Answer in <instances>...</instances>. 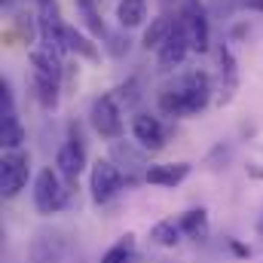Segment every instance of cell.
<instances>
[{
    "instance_id": "29",
    "label": "cell",
    "mask_w": 263,
    "mask_h": 263,
    "mask_svg": "<svg viewBox=\"0 0 263 263\" xmlns=\"http://www.w3.org/2000/svg\"><path fill=\"white\" fill-rule=\"evenodd\" d=\"M230 248H233L236 254H242V257H248V248H242V245H239L236 239H230Z\"/></svg>"
},
{
    "instance_id": "5",
    "label": "cell",
    "mask_w": 263,
    "mask_h": 263,
    "mask_svg": "<svg viewBox=\"0 0 263 263\" xmlns=\"http://www.w3.org/2000/svg\"><path fill=\"white\" fill-rule=\"evenodd\" d=\"M89 123L104 141H120L123 138V104L117 101L114 92H104V95L92 98Z\"/></svg>"
},
{
    "instance_id": "22",
    "label": "cell",
    "mask_w": 263,
    "mask_h": 263,
    "mask_svg": "<svg viewBox=\"0 0 263 263\" xmlns=\"http://www.w3.org/2000/svg\"><path fill=\"white\" fill-rule=\"evenodd\" d=\"M101 263H138L135 236H123V239H117V242L101 254Z\"/></svg>"
},
{
    "instance_id": "32",
    "label": "cell",
    "mask_w": 263,
    "mask_h": 263,
    "mask_svg": "<svg viewBox=\"0 0 263 263\" xmlns=\"http://www.w3.org/2000/svg\"><path fill=\"white\" fill-rule=\"evenodd\" d=\"M34 3H37V6H46V3H52V0H34Z\"/></svg>"
},
{
    "instance_id": "16",
    "label": "cell",
    "mask_w": 263,
    "mask_h": 263,
    "mask_svg": "<svg viewBox=\"0 0 263 263\" xmlns=\"http://www.w3.org/2000/svg\"><path fill=\"white\" fill-rule=\"evenodd\" d=\"M172 25H175V18L168 15V12H159V15H153L150 18V25L144 28V37H141V46L150 52V49H159L165 40H168V34H172Z\"/></svg>"
},
{
    "instance_id": "18",
    "label": "cell",
    "mask_w": 263,
    "mask_h": 263,
    "mask_svg": "<svg viewBox=\"0 0 263 263\" xmlns=\"http://www.w3.org/2000/svg\"><path fill=\"white\" fill-rule=\"evenodd\" d=\"M184 239V230L175 217H165V220H156L150 227V242L159 245V248H178Z\"/></svg>"
},
{
    "instance_id": "2",
    "label": "cell",
    "mask_w": 263,
    "mask_h": 263,
    "mask_svg": "<svg viewBox=\"0 0 263 263\" xmlns=\"http://www.w3.org/2000/svg\"><path fill=\"white\" fill-rule=\"evenodd\" d=\"M31 199H34V208L37 214L49 217V214H59L70 199V190H67V181L59 175V168L46 165L37 172L34 178V187H31Z\"/></svg>"
},
{
    "instance_id": "23",
    "label": "cell",
    "mask_w": 263,
    "mask_h": 263,
    "mask_svg": "<svg viewBox=\"0 0 263 263\" xmlns=\"http://www.w3.org/2000/svg\"><path fill=\"white\" fill-rule=\"evenodd\" d=\"M25 138H28V132H25V126H22L18 117L0 123V147H3V150H22Z\"/></svg>"
},
{
    "instance_id": "3",
    "label": "cell",
    "mask_w": 263,
    "mask_h": 263,
    "mask_svg": "<svg viewBox=\"0 0 263 263\" xmlns=\"http://www.w3.org/2000/svg\"><path fill=\"white\" fill-rule=\"evenodd\" d=\"M70 254V239L59 227H40L28 242L25 263H65Z\"/></svg>"
},
{
    "instance_id": "7",
    "label": "cell",
    "mask_w": 263,
    "mask_h": 263,
    "mask_svg": "<svg viewBox=\"0 0 263 263\" xmlns=\"http://www.w3.org/2000/svg\"><path fill=\"white\" fill-rule=\"evenodd\" d=\"M31 178V156L25 150H3L0 159V196L15 199Z\"/></svg>"
},
{
    "instance_id": "24",
    "label": "cell",
    "mask_w": 263,
    "mask_h": 263,
    "mask_svg": "<svg viewBox=\"0 0 263 263\" xmlns=\"http://www.w3.org/2000/svg\"><path fill=\"white\" fill-rule=\"evenodd\" d=\"M15 117V98H12V86L9 80L0 83V123L3 120H12Z\"/></svg>"
},
{
    "instance_id": "11",
    "label": "cell",
    "mask_w": 263,
    "mask_h": 263,
    "mask_svg": "<svg viewBox=\"0 0 263 263\" xmlns=\"http://www.w3.org/2000/svg\"><path fill=\"white\" fill-rule=\"evenodd\" d=\"M187 52H193V46H190V37H187V28H184V22H181V15H175V25H172V34H168V40L156 49V62L162 70H175V67L184 65V59H187Z\"/></svg>"
},
{
    "instance_id": "6",
    "label": "cell",
    "mask_w": 263,
    "mask_h": 263,
    "mask_svg": "<svg viewBox=\"0 0 263 263\" xmlns=\"http://www.w3.org/2000/svg\"><path fill=\"white\" fill-rule=\"evenodd\" d=\"M178 15L187 28L190 46L193 52H208L211 46V18H208V6L202 0H178Z\"/></svg>"
},
{
    "instance_id": "13",
    "label": "cell",
    "mask_w": 263,
    "mask_h": 263,
    "mask_svg": "<svg viewBox=\"0 0 263 263\" xmlns=\"http://www.w3.org/2000/svg\"><path fill=\"white\" fill-rule=\"evenodd\" d=\"M190 172H193L190 162H156V165L150 162L144 181L153 184V187H178L190 178Z\"/></svg>"
},
{
    "instance_id": "14",
    "label": "cell",
    "mask_w": 263,
    "mask_h": 263,
    "mask_svg": "<svg viewBox=\"0 0 263 263\" xmlns=\"http://www.w3.org/2000/svg\"><path fill=\"white\" fill-rule=\"evenodd\" d=\"M31 67H34V73L52 77V80H62V73H65V62H62V55H59L55 49L43 46V43L31 49Z\"/></svg>"
},
{
    "instance_id": "1",
    "label": "cell",
    "mask_w": 263,
    "mask_h": 263,
    "mask_svg": "<svg viewBox=\"0 0 263 263\" xmlns=\"http://www.w3.org/2000/svg\"><path fill=\"white\" fill-rule=\"evenodd\" d=\"M214 98L211 77L205 70H187L178 83L159 92V110L165 117H196Z\"/></svg>"
},
{
    "instance_id": "31",
    "label": "cell",
    "mask_w": 263,
    "mask_h": 263,
    "mask_svg": "<svg viewBox=\"0 0 263 263\" xmlns=\"http://www.w3.org/2000/svg\"><path fill=\"white\" fill-rule=\"evenodd\" d=\"M15 3H18V0H0V6H3V9H12Z\"/></svg>"
},
{
    "instance_id": "27",
    "label": "cell",
    "mask_w": 263,
    "mask_h": 263,
    "mask_svg": "<svg viewBox=\"0 0 263 263\" xmlns=\"http://www.w3.org/2000/svg\"><path fill=\"white\" fill-rule=\"evenodd\" d=\"M230 153H233L230 147H223V144H217V147L211 150V156H208V162H214V159H223V162H227V159H230Z\"/></svg>"
},
{
    "instance_id": "17",
    "label": "cell",
    "mask_w": 263,
    "mask_h": 263,
    "mask_svg": "<svg viewBox=\"0 0 263 263\" xmlns=\"http://www.w3.org/2000/svg\"><path fill=\"white\" fill-rule=\"evenodd\" d=\"M65 43H67V52H73L77 59H86V62H98V59H101L95 40L86 37L83 31H77L73 25H67L65 28Z\"/></svg>"
},
{
    "instance_id": "10",
    "label": "cell",
    "mask_w": 263,
    "mask_h": 263,
    "mask_svg": "<svg viewBox=\"0 0 263 263\" xmlns=\"http://www.w3.org/2000/svg\"><path fill=\"white\" fill-rule=\"evenodd\" d=\"M132 138H135V144L144 147L147 153H156V150L165 147L168 132H165V126H162L159 117H153V114H147V110H138V114H132Z\"/></svg>"
},
{
    "instance_id": "12",
    "label": "cell",
    "mask_w": 263,
    "mask_h": 263,
    "mask_svg": "<svg viewBox=\"0 0 263 263\" xmlns=\"http://www.w3.org/2000/svg\"><path fill=\"white\" fill-rule=\"evenodd\" d=\"M217 65H220V73H217V86H214V104L227 107L239 89V67H236V59L227 43L217 46Z\"/></svg>"
},
{
    "instance_id": "28",
    "label": "cell",
    "mask_w": 263,
    "mask_h": 263,
    "mask_svg": "<svg viewBox=\"0 0 263 263\" xmlns=\"http://www.w3.org/2000/svg\"><path fill=\"white\" fill-rule=\"evenodd\" d=\"M242 3H245L251 12H263V0H242Z\"/></svg>"
},
{
    "instance_id": "20",
    "label": "cell",
    "mask_w": 263,
    "mask_h": 263,
    "mask_svg": "<svg viewBox=\"0 0 263 263\" xmlns=\"http://www.w3.org/2000/svg\"><path fill=\"white\" fill-rule=\"evenodd\" d=\"M31 83H34V95H37L40 107H46V110H55V107H59V92H62V80L43 77V73H31Z\"/></svg>"
},
{
    "instance_id": "30",
    "label": "cell",
    "mask_w": 263,
    "mask_h": 263,
    "mask_svg": "<svg viewBox=\"0 0 263 263\" xmlns=\"http://www.w3.org/2000/svg\"><path fill=\"white\" fill-rule=\"evenodd\" d=\"M257 239L263 242V211L257 214Z\"/></svg>"
},
{
    "instance_id": "19",
    "label": "cell",
    "mask_w": 263,
    "mask_h": 263,
    "mask_svg": "<svg viewBox=\"0 0 263 263\" xmlns=\"http://www.w3.org/2000/svg\"><path fill=\"white\" fill-rule=\"evenodd\" d=\"M117 22L123 31L141 28L147 22V0H120L117 3Z\"/></svg>"
},
{
    "instance_id": "9",
    "label": "cell",
    "mask_w": 263,
    "mask_h": 263,
    "mask_svg": "<svg viewBox=\"0 0 263 263\" xmlns=\"http://www.w3.org/2000/svg\"><path fill=\"white\" fill-rule=\"evenodd\" d=\"M55 168H59V175L65 178L67 184H77L80 175L86 172V147L80 141V132H73V126H70V138L55 153Z\"/></svg>"
},
{
    "instance_id": "25",
    "label": "cell",
    "mask_w": 263,
    "mask_h": 263,
    "mask_svg": "<svg viewBox=\"0 0 263 263\" xmlns=\"http://www.w3.org/2000/svg\"><path fill=\"white\" fill-rule=\"evenodd\" d=\"M138 89H141V86H138V80L132 77V80H126L114 95H117V101H123L126 107H132V104H138V101H141V92H138Z\"/></svg>"
},
{
    "instance_id": "26",
    "label": "cell",
    "mask_w": 263,
    "mask_h": 263,
    "mask_svg": "<svg viewBox=\"0 0 263 263\" xmlns=\"http://www.w3.org/2000/svg\"><path fill=\"white\" fill-rule=\"evenodd\" d=\"M107 49H110V55H126L129 52V37H123V34H107Z\"/></svg>"
},
{
    "instance_id": "21",
    "label": "cell",
    "mask_w": 263,
    "mask_h": 263,
    "mask_svg": "<svg viewBox=\"0 0 263 263\" xmlns=\"http://www.w3.org/2000/svg\"><path fill=\"white\" fill-rule=\"evenodd\" d=\"M77 12L83 15V22H86V28L95 34V37H101V40H107V25H104V18H101V9H98V0H77Z\"/></svg>"
},
{
    "instance_id": "8",
    "label": "cell",
    "mask_w": 263,
    "mask_h": 263,
    "mask_svg": "<svg viewBox=\"0 0 263 263\" xmlns=\"http://www.w3.org/2000/svg\"><path fill=\"white\" fill-rule=\"evenodd\" d=\"M110 159L123 168V175H126V184L135 187L138 181H144V175H147V150L144 147H138V144H129V141H110Z\"/></svg>"
},
{
    "instance_id": "4",
    "label": "cell",
    "mask_w": 263,
    "mask_h": 263,
    "mask_svg": "<svg viewBox=\"0 0 263 263\" xmlns=\"http://www.w3.org/2000/svg\"><path fill=\"white\" fill-rule=\"evenodd\" d=\"M123 187H129V184H126V175H123V168H120L110 156L92 162V172H89V193H92V202H95V205L114 202V199L123 193Z\"/></svg>"
},
{
    "instance_id": "15",
    "label": "cell",
    "mask_w": 263,
    "mask_h": 263,
    "mask_svg": "<svg viewBox=\"0 0 263 263\" xmlns=\"http://www.w3.org/2000/svg\"><path fill=\"white\" fill-rule=\"evenodd\" d=\"M178 223H181L184 236L193 239V242H205L208 233H211V220H208V211H205L202 205H199V208H190V211H184V214L178 217Z\"/></svg>"
}]
</instances>
